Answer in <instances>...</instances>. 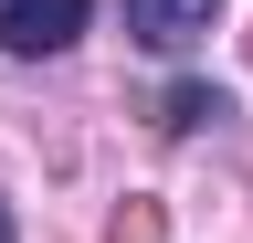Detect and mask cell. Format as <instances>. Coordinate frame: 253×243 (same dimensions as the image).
I'll use <instances>...</instances> for the list:
<instances>
[{
    "instance_id": "obj_3",
    "label": "cell",
    "mask_w": 253,
    "mask_h": 243,
    "mask_svg": "<svg viewBox=\"0 0 253 243\" xmlns=\"http://www.w3.org/2000/svg\"><path fill=\"white\" fill-rule=\"evenodd\" d=\"M211 116H232L221 85H179V96H169V127H211Z\"/></svg>"
},
{
    "instance_id": "obj_4",
    "label": "cell",
    "mask_w": 253,
    "mask_h": 243,
    "mask_svg": "<svg viewBox=\"0 0 253 243\" xmlns=\"http://www.w3.org/2000/svg\"><path fill=\"white\" fill-rule=\"evenodd\" d=\"M0 243H11V201H0Z\"/></svg>"
},
{
    "instance_id": "obj_2",
    "label": "cell",
    "mask_w": 253,
    "mask_h": 243,
    "mask_svg": "<svg viewBox=\"0 0 253 243\" xmlns=\"http://www.w3.org/2000/svg\"><path fill=\"white\" fill-rule=\"evenodd\" d=\"M211 11H221V0H126V32H137L148 53H190L211 32Z\"/></svg>"
},
{
    "instance_id": "obj_1",
    "label": "cell",
    "mask_w": 253,
    "mask_h": 243,
    "mask_svg": "<svg viewBox=\"0 0 253 243\" xmlns=\"http://www.w3.org/2000/svg\"><path fill=\"white\" fill-rule=\"evenodd\" d=\"M84 11L95 0H0V53L11 64H42V53H63L84 32Z\"/></svg>"
}]
</instances>
